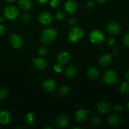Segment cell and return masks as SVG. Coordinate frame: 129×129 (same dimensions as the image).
Here are the masks:
<instances>
[{
    "label": "cell",
    "instance_id": "22",
    "mask_svg": "<svg viewBox=\"0 0 129 129\" xmlns=\"http://www.w3.org/2000/svg\"><path fill=\"white\" fill-rule=\"evenodd\" d=\"M35 115L32 112H29V113H27V115L25 117V122L28 126L33 125L35 123Z\"/></svg>",
    "mask_w": 129,
    "mask_h": 129
},
{
    "label": "cell",
    "instance_id": "15",
    "mask_svg": "<svg viewBox=\"0 0 129 129\" xmlns=\"http://www.w3.org/2000/svg\"><path fill=\"white\" fill-rule=\"evenodd\" d=\"M111 106L108 102H101L97 105V110L99 113L102 114L108 113L111 111Z\"/></svg>",
    "mask_w": 129,
    "mask_h": 129
},
{
    "label": "cell",
    "instance_id": "43",
    "mask_svg": "<svg viewBox=\"0 0 129 129\" xmlns=\"http://www.w3.org/2000/svg\"><path fill=\"white\" fill-rule=\"evenodd\" d=\"M14 1H15V0H6V1H7L8 3H12Z\"/></svg>",
    "mask_w": 129,
    "mask_h": 129
},
{
    "label": "cell",
    "instance_id": "8",
    "mask_svg": "<svg viewBox=\"0 0 129 129\" xmlns=\"http://www.w3.org/2000/svg\"><path fill=\"white\" fill-rule=\"evenodd\" d=\"M32 62L34 67L37 70H45L48 67V62L42 58H33Z\"/></svg>",
    "mask_w": 129,
    "mask_h": 129
},
{
    "label": "cell",
    "instance_id": "16",
    "mask_svg": "<svg viewBox=\"0 0 129 129\" xmlns=\"http://www.w3.org/2000/svg\"><path fill=\"white\" fill-rule=\"evenodd\" d=\"M77 70L75 66L73 65H70L64 71V75H65L66 78L68 79H72L75 77L76 74H77Z\"/></svg>",
    "mask_w": 129,
    "mask_h": 129
},
{
    "label": "cell",
    "instance_id": "39",
    "mask_svg": "<svg viewBox=\"0 0 129 129\" xmlns=\"http://www.w3.org/2000/svg\"><path fill=\"white\" fill-rule=\"evenodd\" d=\"M112 52H113V54H114V55H118V54H119V52H120V50H119L118 48L115 47V48H114L113 49Z\"/></svg>",
    "mask_w": 129,
    "mask_h": 129
},
{
    "label": "cell",
    "instance_id": "26",
    "mask_svg": "<svg viewBox=\"0 0 129 129\" xmlns=\"http://www.w3.org/2000/svg\"><path fill=\"white\" fill-rule=\"evenodd\" d=\"M48 49H47L46 47L44 46H42L40 47L37 50V54L38 55H40V56L43 57V56H45L47 54H48Z\"/></svg>",
    "mask_w": 129,
    "mask_h": 129
},
{
    "label": "cell",
    "instance_id": "4",
    "mask_svg": "<svg viewBox=\"0 0 129 129\" xmlns=\"http://www.w3.org/2000/svg\"><path fill=\"white\" fill-rule=\"evenodd\" d=\"M119 76L117 73L112 70L106 71L102 76V81L108 85H113L118 81Z\"/></svg>",
    "mask_w": 129,
    "mask_h": 129
},
{
    "label": "cell",
    "instance_id": "41",
    "mask_svg": "<svg viewBox=\"0 0 129 129\" xmlns=\"http://www.w3.org/2000/svg\"><path fill=\"white\" fill-rule=\"evenodd\" d=\"M96 2L98 3L99 4H104L108 1V0H96Z\"/></svg>",
    "mask_w": 129,
    "mask_h": 129
},
{
    "label": "cell",
    "instance_id": "35",
    "mask_svg": "<svg viewBox=\"0 0 129 129\" xmlns=\"http://www.w3.org/2000/svg\"><path fill=\"white\" fill-rule=\"evenodd\" d=\"M94 3L92 1H88V2L86 3V8L87 10H92L94 8Z\"/></svg>",
    "mask_w": 129,
    "mask_h": 129
},
{
    "label": "cell",
    "instance_id": "3",
    "mask_svg": "<svg viewBox=\"0 0 129 129\" xmlns=\"http://www.w3.org/2000/svg\"><path fill=\"white\" fill-rule=\"evenodd\" d=\"M20 14L18 8L15 6L10 5L5 8L3 10L4 16L6 19L10 20H15L18 18Z\"/></svg>",
    "mask_w": 129,
    "mask_h": 129
},
{
    "label": "cell",
    "instance_id": "31",
    "mask_svg": "<svg viewBox=\"0 0 129 129\" xmlns=\"http://www.w3.org/2000/svg\"><path fill=\"white\" fill-rule=\"evenodd\" d=\"M49 5L53 8H56L60 5V0H51Z\"/></svg>",
    "mask_w": 129,
    "mask_h": 129
},
{
    "label": "cell",
    "instance_id": "34",
    "mask_svg": "<svg viewBox=\"0 0 129 129\" xmlns=\"http://www.w3.org/2000/svg\"><path fill=\"white\" fill-rule=\"evenodd\" d=\"M77 20H76L75 18L74 17H72L68 20V25H70V26H74L77 24Z\"/></svg>",
    "mask_w": 129,
    "mask_h": 129
},
{
    "label": "cell",
    "instance_id": "30",
    "mask_svg": "<svg viewBox=\"0 0 129 129\" xmlns=\"http://www.w3.org/2000/svg\"><path fill=\"white\" fill-rule=\"evenodd\" d=\"M55 18L57 20H64V18H65V14L63 11H58L55 14V16H54Z\"/></svg>",
    "mask_w": 129,
    "mask_h": 129
},
{
    "label": "cell",
    "instance_id": "25",
    "mask_svg": "<svg viewBox=\"0 0 129 129\" xmlns=\"http://www.w3.org/2000/svg\"><path fill=\"white\" fill-rule=\"evenodd\" d=\"M91 123L93 126H95V127H97V126L99 125L101 123V118L98 116H94V117H92L91 118Z\"/></svg>",
    "mask_w": 129,
    "mask_h": 129
},
{
    "label": "cell",
    "instance_id": "10",
    "mask_svg": "<svg viewBox=\"0 0 129 129\" xmlns=\"http://www.w3.org/2000/svg\"><path fill=\"white\" fill-rule=\"evenodd\" d=\"M70 119L67 115L61 114L56 119L55 123L57 127L59 128H64L68 125Z\"/></svg>",
    "mask_w": 129,
    "mask_h": 129
},
{
    "label": "cell",
    "instance_id": "18",
    "mask_svg": "<svg viewBox=\"0 0 129 129\" xmlns=\"http://www.w3.org/2000/svg\"><path fill=\"white\" fill-rule=\"evenodd\" d=\"M108 123L112 127H118L121 123V120L117 115L112 114L108 118Z\"/></svg>",
    "mask_w": 129,
    "mask_h": 129
},
{
    "label": "cell",
    "instance_id": "2",
    "mask_svg": "<svg viewBox=\"0 0 129 129\" xmlns=\"http://www.w3.org/2000/svg\"><path fill=\"white\" fill-rule=\"evenodd\" d=\"M83 31L78 26H74L70 30L68 35V40L71 43H77L83 37Z\"/></svg>",
    "mask_w": 129,
    "mask_h": 129
},
{
    "label": "cell",
    "instance_id": "14",
    "mask_svg": "<svg viewBox=\"0 0 129 129\" xmlns=\"http://www.w3.org/2000/svg\"><path fill=\"white\" fill-rule=\"evenodd\" d=\"M42 86L43 88L47 91L53 92L56 88V84L53 79H51V78H48L43 81Z\"/></svg>",
    "mask_w": 129,
    "mask_h": 129
},
{
    "label": "cell",
    "instance_id": "47",
    "mask_svg": "<svg viewBox=\"0 0 129 129\" xmlns=\"http://www.w3.org/2000/svg\"></svg>",
    "mask_w": 129,
    "mask_h": 129
},
{
    "label": "cell",
    "instance_id": "23",
    "mask_svg": "<svg viewBox=\"0 0 129 129\" xmlns=\"http://www.w3.org/2000/svg\"><path fill=\"white\" fill-rule=\"evenodd\" d=\"M119 91L122 94H129V83L124 82L119 87Z\"/></svg>",
    "mask_w": 129,
    "mask_h": 129
},
{
    "label": "cell",
    "instance_id": "19",
    "mask_svg": "<svg viewBox=\"0 0 129 129\" xmlns=\"http://www.w3.org/2000/svg\"><path fill=\"white\" fill-rule=\"evenodd\" d=\"M70 54L66 51H62L59 53L57 57L58 62L61 63L62 64H64L68 62V60H70Z\"/></svg>",
    "mask_w": 129,
    "mask_h": 129
},
{
    "label": "cell",
    "instance_id": "13",
    "mask_svg": "<svg viewBox=\"0 0 129 129\" xmlns=\"http://www.w3.org/2000/svg\"><path fill=\"white\" fill-rule=\"evenodd\" d=\"M64 10L68 14L73 15L77 10V4L74 0H68L64 4Z\"/></svg>",
    "mask_w": 129,
    "mask_h": 129
},
{
    "label": "cell",
    "instance_id": "24",
    "mask_svg": "<svg viewBox=\"0 0 129 129\" xmlns=\"http://www.w3.org/2000/svg\"><path fill=\"white\" fill-rule=\"evenodd\" d=\"M70 88L67 85H62L59 87L58 89V93L61 96H66L70 92Z\"/></svg>",
    "mask_w": 129,
    "mask_h": 129
},
{
    "label": "cell",
    "instance_id": "11",
    "mask_svg": "<svg viewBox=\"0 0 129 129\" xmlns=\"http://www.w3.org/2000/svg\"><path fill=\"white\" fill-rule=\"evenodd\" d=\"M12 116L10 111L3 110L0 112V123L2 125H7L11 121Z\"/></svg>",
    "mask_w": 129,
    "mask_h": 129
},
{
    "label": "cell",
    "instance_id": "29",
    "mask_svg": "<svg viewBox=\"0 0 129 129\" xmlns=\"http://www.w3.org/2000/svg\"><path fill=\"white\" fill-rule=\"evenodd\" d=\"M122 42L126 47L129 48V33H126L123 36Z\"/></svg>",
    "mask_w": 129,
    "mask_h": 129
},
{
    "label": "cell",
    "instance_id": "27",
    "mask_svg": "<svg viewBox=\"0 0 129 129\" xmlns=\"http://www.w3.org/2000/svg\"><path fill=\"white\" fill-rule=\"evenodd\" d=\"M53 70H54V72H56V73H61V72H62L63 70V64L58 62V63L54 64V66H53Z\"/></svg>",
    "mask_w": 129,
    "mask_h": 129
},
{
    "label": "cell",
    "instance_id": "33",
    "mask_svg": "<svg viewBox=\"0 0 129 129\" xmlns=\"http://www.w3.org/2000/svg\"><path fill=\"white\" fill-rule=\"evenodd\" d=\"M115 42H116V40H115V38L113 37H108V38L106 40V44L107 45H110V46H113V45L115 44Z\"/></svg>",
    "mask_w": 129,
    "mask_h": 129
},
{
    "label": "cell",
    "instance_id": "21",
    "mask_svg": "<svg viewBox=\"0 0 129 129\" xmlns=\"http://www.w3.org/2000/svg\"><path fill=\"white\" fill-rule=\"evenodd\" d=\"M87 76H88L89 78L91 80H96L99 76L98 69L94 67L90 68L87 71Z\"/></svg>",
    "mask_w": 129,
    "mask_h": 129
},
{
    "label": "cell",
    "instance_id": "36",
    "mask_svg": "<svg viewBox=\"0 0 129 129\" xmlns=\"http://www.w3.org/2000/svg\"><path fill=\"white\" fill-rule=\"evenodd\" d=\"M114 109L118 113H121L123 112V107L120 105H114Z\"/></svg>",
    "mask_w": 129,
    "mask_h": 129
},
{
    "label": "cell",
    "instance_id": "20",
    "mask_svg": "<svg viewBox=\"0 0 129 129\" xmlns=\"http://www.w3.org/2000/svg\"><path fill=\"white\" fill-rule=\"evenodd\" d=\"M18 5L22 10L27 11L32 7L33 3L32 0H19Z\"/></svg>",
    "mask_w": 129,
    "mask_h": 129
},
{
    "label": "cell",
    "instance_id": "9",
    "mask_svg": "<svg viewBox=\"0 0 129 129\" xmlns=\"http://www.w3.org/2000/svg\"><path fill=\"white\" fill-rule=\"evenodd\" d=\"M89 115V111L82 108L77 111L75 115V118L78 122H83L85 121Z\"/></svg>",
    "mask_w": 129,
    "mask_h": 129
},
{
    "label": "cell",
    "instance_id": "46",
    "mask_svg": "<svg viewBox=\"0 0 129 129\" xmlns=\"http://www.w3.org/2000/svg\"><path fill=\"white\" fill-rule=\"evenodd\" d=\"M128 28H129V25H128Z\"/></svg>",
    "mask_w": 129,
    "mask_h": 129
},
{
    "label": "cell",
    "instance_id": "17",
    "mask_svg": "<svg viewBox=\"0 0 129 129\" xmlns=\"http://www.w3.org/2000/svg\"><path fill=\"white\" fill-rule=\"evenodd\" d=\"M112 62V57L110 54H104L99 59V63L102 66L108 67Z\"/></svg>",
    "mask_w": 129,
    "mask_h": 129
},
{
    "label": "cell",
    "instance_id": "1",
    "mask_svg": "<svg viewBox=\"0 0 129 129\" xmlns=\"http://www.w3.org/2000/svg\"><path fill=\"white\" fill-rule=\"evenodd\" d=\"M57 32L55 29L49 28H46L42 32L40 35V40L44 44H49L55 39Z\"/></svg>",
    "mask_w": 129,
    "mask_h": 129
},
{
    "label": "cell",
    "instance_id": "7",
    "mask_svg": "<svg viewBox=\"0 0 129 129\" xmlns=\"http://www.w3.org/2000/svg\"><path fill=\"white\" fill-rule=\"evenodd\" d=\"M9 42L13 48L16 49H21L24 45V42L21 37L16 34H13L9 39Z\"/></svg>",
    "mask_w": 129,
    "mask_h": 129
},
{
    "label": "cell",
    "instance_id": "38",
    "mask_svg": "<svg viewBox=\"0 0 129 129\" xmlns=\"http://www.w3.org/2000/svg\"><path fill=\"white\" fill-rule=\"evenodd\" d=\"M40 5H45L49 1V0H35Z\"/></svg>",
    "mask_w": 129,
    "mask_h": 129
},
{
    "label": "cell",
    "instance_id": "42",
    "mask_svg": "<svg viewBox=\"0 0 129 129\" xmlns=\"http://www.w3.org/2000/svg\"><path fill=\"white\" fill-rule=\"evenodd\" d=\"M126 108H127L128 110L129 111V102H128L127 104H126Z\"/></svg>",
    "mask_w": 129,
    "mask_h": 129
},
{
    "label": "cell",
    "instance_id": "37",
    "mask_svg": "<svg viewBox=\"0 0 129 129\" xmlns=\"http://www.w3.org/2000/svg\"><path fill=\"white\" fill-rule=\"evenodd\" d=\"M6 33L5 26L3 25H0V36H3Z\"/></svg>",
    "mask_w": 129,
    "mask_h": 129
},
{
    "label": "cell",
    "instance_id": "12",
    "mask_svg": "<svg viewBox=\"0 0 129 129\" xmlns=\"http://www.w3.org/2000/svg\"><path fill=\"white\" fill-rule=\"evenodd\" d=\"M121 30V26L118 23L111 22L107 26V31L111 35H118V34H120Z\"/></svg>",
    "mask_w": 129,
    "mask_h": 129
},
{
    "label": "cell",
    "instance_id": "6",
    "mask_svg": "<svg viewBox=\"0 0 129 129\" xmlns=\"http://www.w3.org/2000/svg\"><path fill=\"white\" fill-rule=\"evenodd\" d=\"M38 21L42 25H49L53 23V17L51 14L47 11H43L38 16Z\"/></svg>",
    "mask_w": 129,
    "mask_h": 129
},
{
    "label": "cell",
    "instance_id": "28",
    "mask_svg": "<svg viewBox=\"0 0 129 129\" xmlns=\"http://www.w3.org/2000/svg\"><path fill=\"white\" fill-rule=\"evenodd\" d=\"M20 18L23 21H25V22H28V21H30L32 18V16L30 14H29V13H24L22 14L21 16H20Z\"/></svg>",
    "mask_w": 129,
    "mask_h": 129
},
{
    "label": "cell",
    "instance_id": "32",
    "mask_svg": "<svg viewBox=\"0 0 129 129\" xmlns=\"http://www.w3.org/2000/svg\"><path fill=\"white\" fill-rule=\"evenodd\" d=\"M8 96V91L5 88H0V99H4Z\"/></svg>",
    "mask_w": 129,
    "mask_h": 129
},
{
    "label": "cell",
    "instance_id": "44",
    "mask_svg": "<svg viewBox=\"0 0 129 129\" xmlns=\"http://www.w3.org/2000/svg\"><path fill=\"white\" fill-rule=\"evenodd\" d=\"M45 129H50V128H53V127H45V128H44Z\"/></svg>",
    "mask_w": 129,
    "mask_h": 129
},
{
    "label": "cell",
    "instance_id": "45",
    "mask_svg": "<svg viewBox=\"0 0 129 129\" xmlns=\"http://www.w3.org/2000/svg\"><path fill=\"white\" fill-rule=\"evenodd\" d=\"M73 129H76V128H78V129H80L82 128V127H73Z\"/></svg>",
    "mask_w": 129,
    "mask_h": 129
},
{
    "label": "cell",
    "instance_id": "5",
    "mask_svg": "<svg viewBox=\"0 0 129 129\" xmlns=\"http://www.w3.org/2000/svg\"><path fill=\"white\" fill-rule=\"evenodd\" d=\"M89 40L95 45H101L105 40V35L100 30H93L89 34Z\"/></svg>",
    "mask_w": 129,
    "mask_h": 129
},
{
    "label": "cell",
    "instance_id": "40",
    "mask_svg": "<svg viewBox=\"0 0 129 129\" xmlns=\"http://www.w3.org/2000/svg\"><path fill=\"white\" fill-rule=\"evenodd\" d=\"M125 79H126V81L129 83V69L126 71V74H125Z\"/></svg>",
    "mask_w": 129,
    "mask_h": 129
}]
</instances>
